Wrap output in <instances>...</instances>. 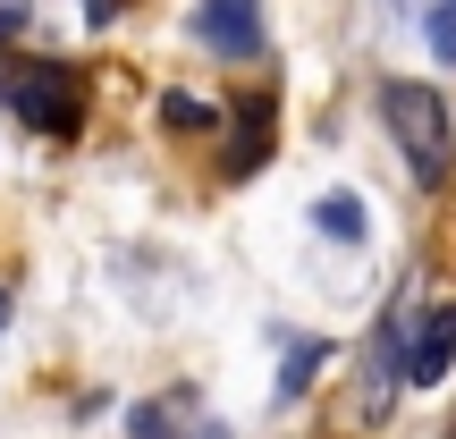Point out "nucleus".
<instances>
[{
    "mask_svg": "<svg viewBox=\"0 0 456 439\" xmlns=\"http://www.w3.org/2000/svg\"><path fill=\"white\" fill-rule=\"evenodd\" d=\"M0 321H9V296H0Z\"/></svg>",
    "mask_w": 456,
    "mask_h": 439,
    "instance_id": "nucleus-12",
    "label": "nucleus"
},
{
    "mask_svg": "<svg viewBox=\"0 0 456 439\" xmlns=\"http://www.w3.org/2000/svg\"><path fill=\"white\" fill-rule=\"evenodd\" d=\"M0 102H9L26 127H43V135H77L85 127V85L68 77V68H51V60L9 68V77H0Z\"/></svg>",
    "mask_w": 456,
    "mask_h": 439,
    "instance_id": "nucleus-2",
    "label": "nucleus"
},
{
    "mask_svg": "<svg viewBox=\"0 0 456 439\" xmlns=\"http://www.w3.org/2000/svg\"><path fill=\"white\" fill-rule=\"evenodd\" d=\"M322 363H330V338H296V355L279 363V406H288V397H305Z\"/></svg>",
    "mask_w": 456,
    "mask_h": 439,
    "instance_id": "nucleus-7",
    "label": "nucleus"
},
{
    "mask_svg": "<svg viewBox=\"0 0 456 439\" xmlns=\"http://www.w3.org/2000/svg\"><path fill=\"white\" fill-rule=\"evenodd\" d=\"M313 228H322V237H355V245H363V228H372V220H363V195H322V203H313Z\"/></svg>",
    "mask_w": 456,
    "mask_h": 439,
    "instance_id": "nucleus-8",
    "label": "nucleus"
},
{
    "mask_svg": "<svg viewBox=\"0 0 456 439\" xmlns=\"http://www.w3.org/2000/svg\"><path fill=\"white\" fill-rule=\"evenodd\" d=\"M423 26H431V51L456 68V0H431V17H423Z\"/></svg>",
    "mask_w": 456,
    "mask_h": 439,
    "instance_id": "nucleus-9",
    "label": "nucleus"
},
{
    "mask_svg": "<svg viewBox=\"0 0 456 439\" xmlns=\"http://www.w3.org/2000/svg\"><path fill=\"white\" fill-rule=\"evenodd\" d=\"M456 363V305H431L423 321H406V380L414 389H440Z\"/></svg>",
    "mask_w": 456,
    "mask_h": 439,
    "instance_id": "nucleus-3",
    "label": "nucleus"
},
{
    "mask_svg": "<svg viewBox=\"0 0 456 439\" xmlns=\"http://www.w3.org/2000/svg\"><path fill=\"white\" fill-rule=\"evenodd\" d=\"M195 43L220 51V60H254L262 51V9L254 0H203L195 9Z\"/></svg>",
    "mask_w": 456,
    "mask_h": 439,
    "instance_id": "nucleus-4",
    "label": "nucleus"
},
{
    "mask_svg": "<svg viewBox=\"0 0 456 439\" xmlns=\"http://www.w3.org/2000/svg\"><path fill=\"white\" fill-rule=\"evenodd\" d=\"M127 439H220V431H212V414H195V389H169L127 414Z\"/></svg>",
    "mask_w": 456,
    "mask_h": 439,
    "instance_id": "nucleus-5",
    "label": "nucleus"
},
{
    "mask_svg": "<svg viewBox=\"0 0 456 439\" xmlns=\"http://www.w3.org/2000/svg\"><path fill=\"white\" fill-rule=\"evenodd\" d=\"M380 118H389L406 169H414L423 186H440V178H448V102L431 93V85L397 77V85H380Z\"/></svg>",
    "mask_w": 456,
    "mask_h": 439,
    "instance_id": "nucleus-1",
    "label": "nucleus"
},
{
    "mask_svg": "<svg viewBox=\"0 0 456 439\" xmlns=\"http://www.w3.org/2000/svg\"><path fill=\"white\" fill-rule=\"evenodd\" d=\"M271 161V93H245L237 102V152H228V178H254Z\"/></svg>",
    "mask_w": 456,
    "mask_h": 439,
    "instance_id": "nucleus-6",
    "label": "nucleus"
},
{
    "mask_svg": "<svg viewBox=\"0 0 456 439\" xmlns=\"http://www.w3.org/2000/svg\"><path fill=\"white\" fill-rule=\"evenodd\" d=\"M85 17H94V26H102V17H118V0H85Z\"/></svg>",
    "mask_w": 456,
    "mask_h": 439,
    "instance_id": "nucleus-11",
    "label": "nucleus"
},
{
    "mask_svg": "<svg viewBox=\"0 0 456 439\" xmlns=\"http://www.w3.org/2000/svg\"><path fill=\"white\" fill-rule=\"evenodd\" d=\"M161 118H169V127H186V135L212 127V110H203V102H186V93H169V102H161Z\"/></svg>",
    "mask_w": 456,
    "mask_h": 439,
    "instance_id": "nucleus-10",
    "label": "nucleus"
}]
</instances>
